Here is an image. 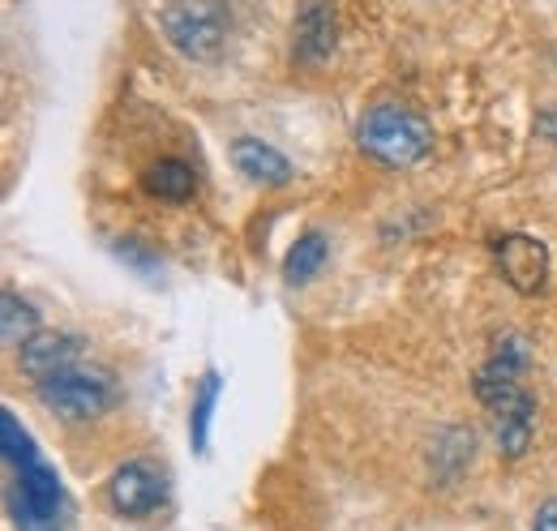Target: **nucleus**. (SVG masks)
<instances>
[{"label":"nucleus","mask_w":557,"mask_h":531,"mask_svg":"<svg viewBox=\"0 0 557 531\" xmlns=\"http://www.w3.org/2000/svg\"><path fill=\"white\" fill-rule=\"evenodd\" d=\"M532 365V347L523 334H502L493 338V351L476 373V398L485 403L493 416V433H497V450L506 459H519L532 446V429H536V398L528 395L523 373Z\"/></svg>","instance_id":"1"},{"label":"nucleus","mask_w":557,"mask_h":531,"mask_svg":"<svg viewBox=\"0 0 557 531\" xmlns=\"http://www.w3.org/2000/svg\"><path fill=\"white\" fill-rule=\"evenodd\" d=\"M0 437H4V464H9V484L4 502L17 531H65V493L61 476L39 459L30 433L17 424L13 411L0 416Z\"/></svg>","instance_id":"2"},{"label":"nucleus","mask_w":557,"mask_h":531,"mask_svg":"<svg viewBox=\"0 0 557 531\" xmlns=\"http://www.w3.org/2000/svg\"><path fill=\"white\" fill-rule=\"evenodd\" d=\"M356 146H360L369 159H377L382 168H412V163H420V159L429 155L433 129H429L424 116H417V112L404 108V103H377V108H369V112L360 116V125H356Z\"/></svg>","instance_id":"3"},{"label":"nucleus","mask_w":557,"mask_h":531,"mask_svg":"<svg viewBox=\"0 0 557 531\" xmlns=\"http://www.w3.org/2000/svg\"><path fill=\"white\" fill-rule=\"evenodd\" d=\"M232 13L223 0H168L163 9V35L168 44L198 65H214L227 48Z\"/></svg>","instance_id":"4"},{"label":"nucleus","mask_w":557,"mask_h":531,"mask_svg":"<svg viewBox=\"0 0 557 531\" xmlns=\"http://www.w3.org/2000/svg\"><path fill=\"white\" fill-rule=\"evenodd\" d=\"M35 391H39V403H44L48 411H57L65 424L99 420V416L112 411L116 398H121V386H116L112 369L86 365V360L65 369V373H57V378H48V382H39Z\"/></svg>","instance_id":"5"},{"label":"nucleus","mask_w":557,"mask_h":531,"mask_svg":"<svg viewBox=\"0 0 557 531\" xmlns=\"http://www.w3.org/2000/svg\"><path fill=\"white\" fill-rule=\"evenodd\" d=\"M168 502V471L150 459H129L108 480V506L121 519H150Z\"/></svg>","instance_id":"6"},{"label":"nucleus","mask_w":557,"mask_h":531,"mask_svg":"<svg viewBox=\"0 0 557 531\" xmlns=\"http://www.w3.org/2000/svg\"><path fill=\"white\" fill-rule=\"evenodd\" d=\"M493 258H497V270L502 279L523 292V296H536L545 283H549V249L528 236V232H506L493 240Z\"/></svg>","instance_id":"7"},{"label":"nucleus","mask_w":557,"mask_h":531,"mask_svg":"<svg viewBox=\"0 0 557 531\" xmlns=\"http://www.w3.org/2000/svg\"><path fill=\"white\" fill-rule=\"evenodd\" d=\"M82 360H86V338H77V334L39 331L17 347V365H22V373L35 386L48 382V378H57V373H65L73 365H82Z\"/></svg>","instance_id":"8"},{"label":"nucleus","mask_w":557,"mask_h":531,"mask_svg":"<svg viewBox=\"0 0 557 531\" xmlns=\"http://www.w3.org/2000/svg\"><path fill=\"white\" fill-rule=\"evenodd\" d=\"M335 4L331 0H300L296 9V26H292V61L296 65H322L335 52Z\"/></svg>","instance_id":"9"},{"label":"nucleus","mask_w":557,"mask_h":531,"mask_svg":"<svg viewBox=\"0 0 557 531\" xmlns=\"http://www.w3.org/2000/svg\"><path fill=\"white\" fill-rule=\"evenodd\" d=\"M232 163H236V172H240L245 181L267 185V189L292 181L287 155H278L275 146H267L262 137H236V141H232Z\"/></svg>","instance_id":"10"},{"label":"nucleus","mask_w":557,"mask_h":531,"mask_svg":"<svg viewBox=\"0 0 557 531\" xmlns=\"http://www.w3.org/2000/svg\"><path fill=\"white\" fill-rule=\"evenodd\" d=\"M141 189L159 201H189L198 194V172L185 159H154L141 172Z\"/></svg>","instance_id":"11"},{"label":"nucleus","mask_w":557,"mask_h":531,"mask_svg":"<svg viewBox=\"0 0 557 531\" xmlns=\"http://www.w3.org/2000/svg\"><path fill=\"white\" fill-rule=\"evenodd\" d=\"M326 254H331V240H326L322 232H300L296 245H292L287 258H283V279L296 283V287L309 283V279H318L322 266H326Z\"/></svg>","instance_id":"12"},{"label":"nucleus","mask_w":557,"mask_h":531,"mask_svg":"<svg viewBox=\"0 0 557 531\" xmlns=\"http://www.w3.org/2000/svg\"><path fill=\"white\" fill-rule=\"evenodd\" d=\"M223 395V378L207 369L198 391H194V411H189V437H194V450H207L210 442V416H214V403Z\"/></svg>","instance_id":"13"},{"label":"nucleus","mask_w":557,"mask_h":531,"mask_svg":"<svg viewBox=\"0 0 557 531\" xmlns=\"http://www.w3.org/2000/svg\"><path fill=\"white\" fill-rule=\"evenodd\" d=\"M4 309H0V331H4V343L17 351L30 334H39V313L17 296V292H4V300H0Z\"/></svg>","instance_id":"14"},{"label":"nucleus","mask_w":557,"mask_h":531,"mask_svg":"<svg viewBox=\"0 0 557 531\" xmlns=\"http://www.w3.org/2000/svg\"><path fill=\"white\" fill-rule=\"evenodd\" d=\"M532 531H557V497H549L541 510H536V523Z\"/></svg>","instance_id":"15"},{"label":"nucleus","mask_w":557,"mask_h":531,"mask_svg":"<svg viewBox=\"0 0 557 531\" xmlns=\"http://www.w3.org/2000/svg\"><path fill=\"white\" fill-rule=\"evenodd\" d=\"M536 129H541V137L557 141V112H541V116H536Z\"/></svg>","instance_id":"16"}]
</instances>
